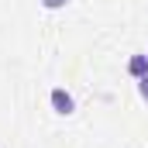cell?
I'll use <instances>...</instances> for the list:
<instances>
[{
    "label": "cell",
    "mask_w": 148,
    "mask_h": 148,
    "mask_svg": "<svg viewBox=\"0 0 148 148\" xmlns=\"http://www.w3.org/2000/svg\"><path fill=\"white\" fill-rule=\"evenodd\" d=\"M48 100H52V110H55V114H62V117H69V114L76 110V103H73V97H69V93H66V90H62V86H55V90H52V97H48Z\"/></svg>",
    "instance_id": "1"
},
{
    "label": "cell",
    "mask_w": 148,
    "mask_h": 148,
    "mask_svg": "<svg viewBox=\"0 0 148 148\" xmlns=\"http://www.w3.org/2000/svg\"><path fill=\"white\" fill-rule=\"evenodd\" d=\"M138 93H141V100L148 103V76H141V79H138Z\"/></svg>",
    "instance_id": "4"
},
{
    "label": "cell",
    "mask_w": 148,
    "mask_h": 148,
    "mask_svg": "<svg viewBox=\"0 0 148 148\" xmlns=\"http://www.w3.org/2000/svg\"><path fill=\"white\" fill-rule=\"evenodd\" d=\"M66 3H69V0H41V7H45V10H62Z\"/></svg>",
    "instance_id": "3"
},
{
    "label": "cell",
    "mask_w": 148,
    "mask_h": 148,
    "mask_svg": "<svg viewBox=\"0 0 148 148\" xmlns=\"http://www.w3.org/2000/svg\"><path fill=\"white\" fill-rule=\"evenodd\" d=\"M127 73L134 76V79L148 76V52H145V55H131V59H127Z\"/></svg>",
    "instance_id": "2"
}]
</instances>
